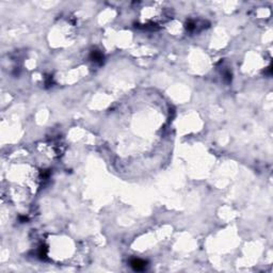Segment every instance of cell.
I'll return each mask as SVG.
<instances>
[{"mask_svg":"<svg viewBox=\"0 0 273 273\" xmlns=\"http://www.w3.org/2000/svg\"><path fill=\"white\" fill-rule=\"evenodd\" d=\"M186 28H187L188 31H194L196 28L195 22H194L193 20H189V22H187V24H186Z\"/></svg>","mask_w":273,"mask_h":273,"instance_id":"3","label":"cell"},{"mask_svg":"<svg viewBox=\"0 0 273 273\" xmlns=\"http://www.w3.org/2000/svg\"><path fill=\"white\" fill-rule=\"evenodd\" d=\"M19 220H20V222H26L27 220H28V218H27V217H19Z\"/></svg>","mask_w":273,"mask_h":273,"instance_id":"4","label":"cell"},{"mask_svg":"<svg viewBox=\"0 0 273 273\" xmlns=\"http://www.w3.org/2000/svg\"><path fill=\"white\" fill-rule=\"evenodd\" d=\"M90 58L92 61L95 62V63L101 64L104 62V56H103V53L98 50H93L90 55Z\"/></svg>","mask_w":273,"mask_h":273,"instance_id":"2","label":"cell"},{"mask_svg":"<svg viewBox=\"0 0 273 273\" xmlns=\"http://www.w3.org/2000/svg\"><path fill=\"white\" fill-rule=\"evenodd\" d=\"M146 265H147V262L143 259H140V258H133V259L130 260V266L134 271H143L146 268Z\"/></svg>","mask_w":273,"mask_h":273,"instance_id":"1","label":"cell"}]
</instances>
